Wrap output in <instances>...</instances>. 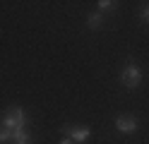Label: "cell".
Listing matches in <instances>:
<instances>
[{"instance_id": "obj_9", "label": "cell", "mask_w": 149, "mask_h": 144, "mask_svg": "<svg viewBox=\"0 0 149 144\" xmlns=\"http://www.w3.org/2000/svg\"><path fill=\"white\" fill-rule=\"evenodd\" d=\"M60 144H74V142H72V139H68V137H63V139H60Z\"/></svg>"}, {"instance_id": "obj_6", "label": "cell", "mask_w": 149, "mask_h": 144, "mask_svg": "<svg viewBox=\"0 0 149 144\" xmlns=\"http://www.w3.org/2000/svg\"><path fill=\"white\" fill-rule=\"evenodd\" d=\"M10 144H34V134L29 127H22V130H15L12 132V142Z\"/></svg>"}, {"instance_id": "obj_2", "label": "cell", "mask_w": 149, "mask_h": 144, "mask_svg": "<svg viewBox=\"0 0 149 144\" xmlns=\"http://www.w3.org/2000/svg\"><path fill=\"white\" fill-rule=\"evenodd\" d=\"M142 79H144L142 67H139L132 58H130L127 65L120 70V84H123L127 91H135V89H139V86H142Z\"/></svg>"}, {"instance_id": "obj_1", "label": "cell", "mask_w": 149, "mask_h": 144, "mask_svg": "<svg viewBox=\"0 0 149 144\" xmlns=\"http://www.w3.org/2000/svg\"><path fill=\"white\" fill-rule=\"evenodd\" d=\"M0 125H3L5 130L15 132V130H22V127H31V120L26 118L22 106H10V108L0 115Z\"/></svg>"}, {"instance_id": "obj_3", "label": "cell", "mask_w": 149, "mask_h": 144, "mask_svg": "<svg viewBox=\"0 0 149 144\" xmlns=\"http://www.w3.org/2000/svg\"><path fill=\"white\" fill-rule=\"evenodd\" d=\"M60 132H63V137L72 139L74 144H87L89 137H91V127H89V125H79V122H68V125H63Z\"/></svg>"}, {"instance_id": "obj_5", "label": "cell", "mask_w": 149, "mask_h": 144, "mask_svg": "<svg viewBox=\"0 0 149 144\" xmlns=\"http://www.w3.org/2000/svg\"><path fill=\"white\" fill-rule=\"evenodd\" d=\"M104 24H106V17L101 15L99 10H94V12L87 15V29H89V31H101Z\"/></svg>"}, {"instance_id": "obj_7", "label": "cell", "mask_w": 149, "mask_h": 144, "mask_svg": "<svg viewBox=\"0 0 149 144\" xmlns=\"http://www.w3.org/2000/svg\"><path fill=\"white\" fill-rule=\"evenodd\" d=\"M118 5H120V3H116V0H99V3H96V10H99L101 15H104V12H116Z\"/></svg>"}, {"instance_id": "obj_4", "label": "cell", "mask_w": 149, "mask_h": 144, "mask_svg": "<svg viewBox=\"0 0 149 144\" xmlns=\"http://www.w3.org/2000/svg\"><path fill=\"white\" fill-rule=\"evenodd\" d=\"M113 125H116V130L120 134H135L139 130V120H137V115L132 113H120L113 118Z\"/></svg>"}, {"instance_id": "obj_8", "label": "cell", "mask_w": 149, "mask_h": 144, "mask_svg": "<svg viewBox=\"0 0 149 144\" xmlns=\"http://www.w3.org/2000/svg\"><path fill=\"white\" fill-rule=\"evenodd\" d=\"M139 19H142L144 24H149V3H144L142 7H139Z\"/></svg>"}, {"instance_id": "obj_10", "label": "cell", "mask_w": 149, "mask_h": 144, "mask_svg": "<svg viewBox=\"0 0 149 144\" xmlns=\"http://www.w3.org/2000/svg\"><path fill=\"white\" fill-rule=\"evenodd\" d=\"M0 132H3V127H0Z\"/></svg>"}]
</instances>
